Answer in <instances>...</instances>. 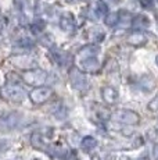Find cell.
I'll return each instance as SVG.
<instances>
[{
    "instance_id": "1",
    "label": "cell",
    "mask_w": 158,
    "mask_h": 160,
    "mask_svg": "<svg viewBox=\"0 0 158 160\" xmlns=\"http://www.w3.org/2000/svg\"><path fill=\"white\" fill-rule=\"evenodd\" d=\"M111 118L117 122H122V124H128V125H136L140 121L139 114L132 112V110H118V112L112 113Z\"/></svg>"
},
{
    "instance_id": "2",
    "label": "cell",
    "mask_w": 158,
    "mask_h": 160,
    "mask_svg": "<svg viewBox=\"0 0 158 160\" xmlns=\"http://www.w3.org/2000/svg\"><path fill=\"white\" fill-rule=\"evenodd\" d=\"M2 95L11 102H21L25 99L26 92L18 85H7L2 89Z\"/></svg>"
},
{
    "instance_id": "3",
    "label": "cell",
    "mask_w": 158,
    "mask_h": 160,
    "mask_svg": "<svg viewBox=\"0 0 158 160\" xmlns=\"http://www.w3.org/2000/svg\"><path fill=\"white\" fill-rule=\"evenodd\" d=\"M22 78L29 85H43L47 81V72L43 70H29L24 74Z\"/></svg>"
},
{
    "instance_id": "4",
    "label": "cell",
    "mask_w": 158,
    "mask_h": 160,
    "mask_svg": "<svg viewBox=\"0 0 158 160\" xmlns=\"http://www.w3.org/2000/svg\"><path fill=\"white\" fill-rule=\"evenodd\" d=\"M51 89L47 88V87H38L36 89H33V91L29 93V98H31V100L33 103L36 104H42L44 102H47L49 99H50L51 96Z\"/></svg>"
},
{
    "instance_id": "5",
    "label": "cell",
    "mask_w": 158,
    "mask_h": 160,
    "mask_svg": "<svg viewBox=\"0 0 158 160\" xmlns=\"http://www.w3.org/2000/svg\"><path fill=\"white\" fill-rule=\"evenodd\" d=\"M69 81H71L72 88L78 89V91H85V89L87 88V79H86V77H85V74L77 68L71 70Z\"/></svg>"
},
{
    "instance_id": "6",
    "label": "cell",
    "mask_w": 158,
    "mask_h": 160,
    "mask_svg": "<svg viewBox=\"0 0 158 160\" xmlns=\"http://www.w3.org/2000/svg\"><path fill=\"white\" fill-rule=\"evenodd\" d=\"M81 67L86 72H96V71H99L101 66H100L99 60L96 57H87V58H82Z\"/></svg>"
},
{
    "instance_id": "7",
    "label": "cell",
    "mask_w": 158,
    "mask_h": 160,
    "mask_svg": "<svg viewBox=\"0 0 158 160\" xmlns=\"http://www.w3.org/2000/svg\"><path fill=\"white\" fill-rule=\"evenodd\" d=\"M60 27H61V29L64 32H72L75 28V21L74 18H72L71 14H64L61 17V20H60Z\"/></svg>"
},
{
    "instance_id": "8",
    "label": "cell",
    "mask_w": 158,
    "mask_h": 160,
    "mask_svg": "<svg viewBox=\"0 0 158 160\" xmlns=\"http://www.w3.org/2000/svg\"><path fill=\"white\" fill-rule=\"evenodd\" d=\"M101 95H103V98H104V100L107 103H115L117 102V99H118V92L115 91L114 88H111V87H104L101 89Z\"/></svg>"
},
{
    "instance_id": "9",
    "label": "cell",
    "mask_w": 158,
    "mask_h": 160,
    "mask_svg": "<svg viewBox=\"0 0 158 160\" xmlns=\"http://www.w3.org/2000/svg\"><path fill=\"white\" fill-rule=\"evenodd\" d=\"M100 52V48L96 45H89V46H85V48L81 49L78 56L81 58H87V57H95L97 53Z\"/></svg>"
},
{
    "instance_id": "10",
    "label": "cell",
    "mask_w": 158,
    "mask_h": 160,
    "mask_svg": "<svg viewBox=\"0 0 158 160\" xmlns=\"http://www.w3.org/2000/svg\"><path fill=\"white\" fill-rule=\"evenodd\" d=\"M14 64L18 66L20 68H33L36 66L35 60L33 58H29V57H17L14 58Z\"/></svg>"
},
{
    "instance_id": "11",
    "label": "cell",
    "mask_w": 158,
    "mask_h": 160,
    "mask_svg": "<svg viewBox=\"0 0 158 160\" xmlns=\"http://www.w3.org/2000/svg\"><path fill=\"white\" fill-rule=\"evenodd\" d=\"M128 42H129L130 45H133V46H142V45H144L146 42H147V38H146V36L143 35V33H140V32H135V33H132V35H129Z\"/></svg>"
},
{
    "instance_id": "12",
    "label": "cell",
    "mask_w": 158,
    "mask_h": 160,
    "mask_svg": "<svg viewBox=\"0 0 158 160\" xmlns=\"http://www.w3.org/2000/svg\"><path fill=\"white\" fill-rule=\"evenodd\" d=\"M132 25L135 27V28H147V27L150 25V21H148V18L146 17V15H136V17L133 18Z\"/></svg>"
},
{
    "instance_id": "13",
    "label": "cell",
    "mask_w": 158,
    "mask_h": 160,
    "mask_svg": "<svg viewBox=\"0 0 158 160\" xmlns=\"http://www.w3.org/2000/svg\"><path fill=\"white\" fill-rule=\"evenodd\" d=\"M81 146H82V149H83V150L90 152V150L95 149V148L97 146V141L95 139V138H92V137H86V138H83V139H82Z\"/></svg>"
},
{
    "instance_id": "14",
    "label": "cell",
    "mask_w": 158,
    "mask_h": 160,
    "mask_svg": "<svg viewBox=\"0 0 158 160\" xmlns=\"http://www.w3.org/2000/svg\"><path fill=\"white\" fill-rule=\"evenodd\" d=\"M108 11V7H107V3H104L103 0H99V2L96 3V13L99 17H101V15H105Z\"/></svg>"
},
{
    "instance_id": "15",
    "label": "cell",
    "mask_w": 158,
    "mask_h": 160,
    "mask_svg": "<svg viewBox=\"0 0 158 160\" xmlns=\"http://www.w3.org/2000/svg\"><path fill=\"white\" fill-rule=\"evenodd\" d=\"M118 21H119V14H118V13L107 14V17H105V24H107L108 27H114V25H117Z\"/></svg>"
},
{
    "instance_id": "16",
    "label": "cell",
    "mask_w": 158,
    "mask_h": 160,
    "mask_svg": "<svg viewBox=\"0 0 158 160\" xmlns=\"http://www.w3.org/2000/svg\"><path fill=\"white\" fill-rule=\"evenodd\" d=\"M14 4L18 10H25L28 7V0H14Z\"/></svg>"
},
{
    "instance_id": "17",
    "label": "cell",
    "mask_w": 158,
    "mask_h": 160,
    "mask_svg": "<svg viewBox=\"0 0 158 160\" xmlns=\"http://www.w3.org/2000/svg\"><path fill=\"white\" fill-rule=\"evenodd\" d=\"M31 28H32L33 32H40V31L44 28V21H36Z\"/></svg>"
},
{
    "instance_id": "18",
    "label": "cell",
    "mask_w": 158,
    "mask_h": 160,
    "mask_svg": "<svg viewBox=\"0 0 158 160\" xmlns=\"http://www.w3.org/2000/svg\"><path fill=\"white\" fill-rule=\"evenodd\" d=\"M148 109H150L151 112H158V96L150 104H148Z\"/></svg>"
},
{
    "instance_id": "19",
    "label": "cell",
    "mask_w": 158,
    "mask_h": 160,
    "mask_svg": "<svg viewBox=\"0 0 158 160\" xmlns=\"http://www.w3.org/2000/svg\"><path fill=\"white\" fill-rule=\"evenodd\" d=\"M4 25H6V18L3 15H0V31L4 28Z\"/></svg>"
},
{
    "instance_id": "20",
    "label": "cell",
    "mask_w": 158,
    "mask_h": 160,
    "mask_svg": "<svg viewBox=\"0 0 158 160\" xmlns=\"http://www.w3.org/2000/svg\"><path fill=\"white\" fill-rule=\"evenodd\" d=\"M65 2H68V3H77V2H79V0H65Z\"/></svg>"
},
{
    "instance_id": "21",
    "label": "cell",
    "mask_w": 158,
    "mask_h": 160,
    "mask_svg": "<svg viewBox=\"0 0 158 160\" xmlns=\"http://www.w3.org/2000/svg\"><path fill=\"white\" fill-rule=\"evenodd\" d=\"M157 63H158V56H157Z\"/></svg>"
}]
</instances>
